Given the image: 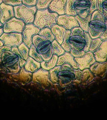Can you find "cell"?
<instances>
[{
    "label": "cell",
    "instance_id": "obj_1",
    "mask_svg": "<svg viewBox=\"0 0 107 120\" xmlns=\"http://www.w3.org/2000/svg\"><path fill=\"white\" fill-rule=\"evenodd\" d=\"M106 19L103 14L97 10L91 15L88 33L92 39L100 38L106 28Z\"/></svg>",
    "mask_w": 107,
    "mask_h": 120
},
{
    "label": "cell",
    "instance_id": "obj_2",
    "mask_svg": "<svg viewBox=\"0 0 107 120\" xmlns=\"http://www.w3.org/2000/svg\"><path fill=\"white\" fill-rule=\"evenodd\" d=\"M59 15L51 12L48 8L44 10H37L33 23L38 28L41 29L52 26L56 23V19Z\"/></svg>",
    "mask_w": 107,
    "mask_h": 120
},
{
    "label": "cell",
    "instance_id": "obj_3",
    "mask_svg": "<svg viewBox=\"0 0 107 120\" xmlns=\"http://www.w3.org/2000/svg\"><path fill=\"white\" fill-rule=\"evenodd\" d=\"M14 8L15 17L22 20L26 24L33 23L37 10L36 6L28 7L22 4Z\"/></svg>",
    "mask_w": 107,
    "mask_h": 120
},
{
    "label": "cell",
    "instance_id": "obj_4",
    "mask_svg": "<svg viewBox=\"0 0 107 120\" xmlns=\"http://www.w3.org/2000/svg\"><path fill=\"white\" fill-rule=\"evenodd\" d=\"M32 82L43 88H48L54 84L50 79L49 71L42 68L33 73Z\"/></svg>",
    "mask_w": 107,
    "mask_h": 120
},
{
    "label": "cell",
    "instance_id": "obj_5",
    "mask_svg": "<svg viewBox=\"0 0 107 120\" xmlns=\"http://www.w3.org/2000/svg\"><path fill=\"white\" fill-rule=\"evenodd\" d=\"M0 40L5 45L11 47H18L23 42L22 33H4Z\"/></svg>",
    "mask_w": 107,
    "mask_h": 120
},
{
    "label": "cell",
    "instance_id": "obj_6",
    "mask_svg": "<svg viewBox=\"0 0 107 120\" xmlns=\"http://www.w3.org/2000/svg\"><path fill=\"white\" fill-rule=\"evenodd\" d=\"M26 25L22 20L16 17L8 21L4 25V33H22Z\"/></svg>",
    "mask_w": 107,
    "mask_h": 120
},
{
    "label": "cell",
    "instance_id": "obj_7",
    "mask_svg": "<svg viewBox=\"0 0 107 120\" xmlns=\"http://www.w3.org/2000/svg\"><path fill=\"white\" fill-rule=\"evenodd\" d=\"M40 29L35 26L33 23L26 24L22 34L23 41L30 49L32 43V37L34 35L38 34Z\"/></svg>",
    "mask_w": 107,
    "mask_h": 120
},
{
    "label": "cell",
    "instance_id": "obj_8",
    "mask_svg": "<svg viewBox=\"0 0 107 120\" xmlns=\"http://www.w3.org/2000/svg\"><path fill=\"white\" fill-rule=\"evenodd\" d=\"M56 23L68 30H71L74 27H79L75 16L65 14L58 16L56 19Z\"/></svg>",
    "mask_w": 107,
    "mask_h": 120
},
{
    "label": "cell",
    "instance_id": "obj_9",
    "mask_svg": "<svg viewBox=\"0 0 107 120\" xmlns=\"http://www.w3.org/2000/svg\"><path fill=\"white\" fill-rule=\"evenodd\" d=\"M75 60L78 66L79 69L82 71L90 68L96 61L93 53L90 51L85 52L82 57L75 58Z\"/></svg>",
    "mask_w": 107,
    "mask_h": 120
},
{
    "label": "cell",
    "instance_id": "obj_10",
    "mask_svg": "<svg viewBox=\"0 0 107 120\" xmlns=\"http://www.w3.org/2000/svg\"><path fill=\"white\" fill-rule=\"evenodd\" d=\"M74 5L77 15L80 17L85 19L89 15L90 0H74Z\"/></svg>",
    "mask_w": 107,
    "mask_h": 120
},
{
    "label": "cell",
    "instance_id": "obj_11",
    "mask_svg": "<svg viewBox=\"0 0 107 120\" xmlns=\"http://www.w3.org/2000/svg\"><path fill=\"white\" fill-rule=\"evenodd\" d=\"M59 85L61 88L66 87L73 82L75 79V74L73 72L66 70L60 71L58 74Z\"/></svg>",
    "mask_w": 107,
    "mask_h": 120
},
{
    "label": "cell",
    "instance_id": "obj_12",
    "mask_svg": "<svg viewBox=\"0 0 107 120\" xmlns=\"http://www.w3.org/2000/svg\"><path fill=\"white\" fill-rule=\"evenodd\" d=\"M89 69L95 77L104 78L107 72V62L96 61L90 67Z\"/></svg>",
    "mask_w": 107,
    "mask_h": 120
},
{
    "label": "cell",
    "instance_id": "obj_13",
    "mask_svg": "<svg viewBox=\"0 0 107 120\" xmlns=\"http://www.w3.org/2000/svg\"><path fill=\"white\" fill-rule=\"evenodd\" d=\"M2 11L0 22L4 24L8 21L15 17L14 7L3 2L0 5Z\"/></svg>",
    "mask_w": 107,
    "mask_h": 120
},
{
    "label": "cell",
    "instance_id": "obj_14",
    "mask_svg": "<svg viewBox=\"0 0 107 120\" xmlns=\"http://www.w3.org/2000/svg\"><path fill=\"white\" fill-rule=\"evenodd\" d=\"M96 61L103 62L107 61V39L102 40L99 47L94 52Z\"/></svg>",
    "mask_w": 107,
    "mask_h": 120
},
{
    "label": "cell",
    "instance_id": "obj_15",
    "mask_svg": "<svg viewBox=\"0 0 107 120\" xmlns=\"http://www.w3.org/2000/svg\"><path fill=\"white\" fill-rule=\"evenodd\" d=\"M69 42L71 49L74 50L81 51L83 50L85 45L84 37L79 35L70 37Z\"/></svg>",
    "mask_w": 107,
    "mask_h": 120
},
{
    "label": "cell",
    "instance_id": "obj_16",
    "mask_svg": "<svg viewBox=\"0 0 107 120\" xmlns=\"http://www.w3.org/2000/svg\"><path fill=\"white\" fill-rule=\"evenodd\" d=\"M67 0H52L49 5L48 9L52 12L59 15L65 14V6Z\"/></svg>",
    "mask_w": 107,
    "mask_h": 120
},
{
    "label": "cell",
    "instance_id": "obj_17",
    "mask_svg": "<svg viewBox=\"0 0 107 120\" xmlns=\"http://www.w3.org/2000/svg\"><path fill=\"white\" fill-rule=\"evenodd\" d=\"M65 63L69 64L74 69L79 68L75 58L70 52H65L63 55L59 56L56 66H61Z\"/></svg>",
    "mask_w": 107,
    "mask_h": 120
},
{
    "label": "cell",
    "instance_id": "obj_18",
    "mask_svg": "<svg viewBox=\"0 0 107 120\" xmlns=\"http://www.w3.org/2000/svg\"><path fill=\"white\" fill-rule=\"evenodd\" d=\"M1 59L2 63L7 66L14 65L19 61L18 56L11 51H6L4 52Z\"/></svg>",
    "mask_w": 107,
    "mask_h": 120
},
{
    "label": "cell",
    "instance_id": "obj_19",
    "mask_svg": "<svg viewBox=\"0 0 107 120\" xmlns=\"http://www.w3.org/2000/svg\"><path fill=\"white\" fill-rule=\"evenodd\" d=\"M51 30L55 40L61 45L63 40L66 30L57 24L53 25L51 28Z\"/></svg>",
    "mask_w": 107,
    "mask_h": 120
},
{
    "label": "cell",
    "instance_id": "obj_20",
    "mask_svg": "<svg viewBox=\"0 0 107 120\" xmlns=\"http://www.w3.org/2000/svg\"><path fill=\"white\" fill-rule=\"evenodd\" d=\"M36 49L40 56L47 54L52 51L51 42L49 40H44L38 44Z\"/></svg>",
    "mask_w": 107,
    "mask_h": 120
},
{
    "label": "cell",
    "instance_id": "obj_21",
    "mask_svg": "<svg viewBox=\"0 0 107 120\" xmlns=\"http://www.w3.org/2000/svg\"><path fill=\"white\" fill-rule=\"evenodd\" d=\"M24 67L27 71L33 73L38 70L41 66L40 63L30 57L29 60L26 61Z\"/></svg>",
    "mask_w": 107,
    "mask_h": 120
},
{
    "label": "cell",
    "instance_id": "obj_22",
    "mask_svg": "<svg viewBox=\"0 0 107 120\" xmlns=\"http://www.w3.org/2000/svg\"><path fill=\"white\" fill-rule=\"evenodd\" d=\"M82 74L81 83L84 86L88 85L94 79L95 76L89 68L84 69L82 70Z\"/></svg>",
    "mask_w": 107,
    "mask_h": 120
},
{
    "label": "cell",
    "instance_id": "obj_23",
    "mask_svg": "<svg viewBox=\"0 0 107 120\" xmlns=\"http://www.w3.org/2000/svg\"><path fill=\"white\" fill-rule=\"evenodd\" d=\"M58 56L56 55H53L51 59L49 61H43L40 63L41 68L45 70H49L56 66Z\"/></svg>",
    "mask_w": 107,
    "mask_h": 120
},
{
    "label": "cell",
    "instance_id": "obj_24",
    "mask_svg": "<svg viewBox=\"0 0 107 120\" xmlns=\"http://www.w3.org/2000/svg\"><path fill=\"white\" fill-rule=\"evenodd\" d=\"M91 15H89L85 19L82 18L77 15L75 16L79 23V27L84 31L88 32V29L89 23L91 21Z\"/></svg>",
    "mask_w": 107,
    "mask_h": 120
},
{
    "label": "cell",
    "instance_id": "obj_25",
    "mask_svg": "<svg viewBox=\"0 0 107 120\" xmlns=\"http://www.w3.org/2000/svg\"><path fill=\"white\" fill-rule=\"evenodd\" d=\"M33 73L27 71L24 66L21 68L19 74V79L22 81L26 83H28L32 81Z\"/></svg>",
    "mask_w": 107,
    "mask_h": 120
},
{
    "label": "cell",
    "instance_id": "obj_26",
    "mask_svg": "<svg viewBox=\"0 0 107 120\" xmlns=\"http://www.w3.org/2000/svg\"><path fill=\"white\" fill-rule=\"evenodd\" d=\"M51 44L53 55H56L59 57L65 52L61 45L55 39L51 42Z\"/></svg>",
    "mask_w": 107,
    "mask_h": 120
},
{
    "label": "cell",
    "instance_id": "obj_27",
    "mask_svg": "<svg viewBox=\"0 0 107 120\" xmlns=\"http://www.w3.org/2000/svg\"><path fill=\"white\" fill-rule=\"evenodd\" d=\"M74 0H67L65 6V14L75 16L77 13L74 5Z\"/></svg>",
    "mask_w": 107,
    "mask_h": 120
},
{
    "label": "cell",
    "instance_id": "obj_28",
    "mask_svg": "<svg viewBox=\"0 0 107 120\" xmlns=\"http://www.w3.org/2000/svg\"><path fill=\"white\" fill-rule=\"evenodd\" d=\"M61 67V66H56L49 71L50 79L53 84L59 83V79L57 75Z\"/></svg>",
    "mask_w": 107,
    "mask_h": 120
},
{
    "label": "cell",
    "instance_id": "obj_29",
    "mask_svg": "<svg viewBox=\"0 0 107 120\" xmlns=\"http://www.w3.org/2000/svg\"><path fill=\"white\" fill-rule=\"evenodd\" d=\"M38 34L51 42L55 39L51 29L48 27L41 29Z\"/></svg>",
    "mask_w": 107,
    "mask_h": 120
},
{
    "label": "cell",
    "instance_id": "obj_30",
    "mask_svg": "<svg viewBox=\"0 0 107 120\" xmlns=\"http://www.w3.org/2000/svg\"><path fill=\"white\" fill-rule=\"evenodd\" d=\"M71 31L66 30L62 43L61 46L64 50L67 52H70L71 49L69 42Z\"/></svg>",
    "mask_w": 107,
    "mask_h": 120
},
{
    "label": "cell",
    "instance_id": "obj_31",
    "mask_svg": "<svg viewBox=\"0 0 107 120\" xmlns=\"http://www.w3.org/2000/svg\"><path fill=\"white\" fill-rule=\"evenodd\" d=\"M29 55L30 57L39 63H41L43 61L41 56L37 51L36 48L33 44L29 49Z\"/></svg>",
    "mask_w": 107,
    "mask_h": 120
},
{
    "label": "cell",
    "instance_id": "obj_32",
    "mask_svg": "<svg viewBox=\"0 0 107 120\" xmlns=\"http://www.w3.org/2000/svg\"><path fill=\"white\" fill-rule=\"evenodd\" d=\"M23 59L26 61H28L29 59V48L23 42L18 47Z\"/></svg>",
    "mask_w": 107,
    "mask_h": 120
},
{
    "label": "cell",
    "instance_id": "obj_33",
    "mask_svg": "<svg viewBox=\"0 0 107 120\" xmlns=\"http://www.w3.org/2000/svg\"><path fill=\"white\" fill-rule=\"evenodd\" d=\"M52 0H37L36 6L37 10H44L48 8Z\"/></svg>",
    "mask_w": 107,
    "mask_h": 120
},
{
    "label": "cell",
    "instance_id": "obj_34",
    "mask_svg": "<svg viewBox=\"0 0 107 120\" xmlns=\"http://www.w3.org/2000/svg\"><path fill=\"white\" fill-rule=\"evenodd\" d=\"M102 41L100 38L92 39L89 51L94 53L100 46Z\"/></svg>",
    "mask_w": 107,
    "mask_h": 120
},
{
    "label": "cell",
    "instance_id": "obj_35",
    "mask_svg": "<svg viewBox=\"0 0 107 120\" xmlns=\"http://www.w3.org/2000/svg\"><path fill=\"white\" fill-rule=\"evenodd\" d=\"M11 51L16 54L18 56L19 58V62L20 66L21 68L23 67L24 66V64L26 63V61L24 60L22 55H21L19 51V50L18 49L17 47H12L11 48Z\"/></svg>",
    "mask_w": 107,
    "mask_h": 120
},
{
    "label": "cell",
    "instance_id": "obj_36",
    "mask_svg": "<svg viewBox=\"0 0 107 120\" xmlns=\"http://www.w3.org/2000/svg\"><path fill=\"white\" fill-rule=\"evenodd\" d=\"M74 73L75 77L73 82L78 84L81 83L82 77V71L79 68L74 69Z\"/></svg>",
    "mask_w": 107,
    "mask_h": 120
},
{
    "label": "cell",
    "instance_id": "obj_37",
    "mask_svg": "<svg viewBox=\"0 0 107 120\" xmlns=\"http://www.w3.org/2000/svg\"><path fill=\"white\" fill-rule=\"evenodd\" d=\"M84 39L85 41V45L83 51L85 52L89 51L91 46L92 38L87 32L84 31Z\"/></svg>",
    "mask_w": 107,
    "mask_h": 120
},
{
    "label": "cell",
    "instance_id": "obj_38",
    "mask_svg": "<svg viewBox=\"0 0 107 120\" xmlns=\"http://www.w3.org/2000/svg\"><path fill=\"white\" fill-rule=\"evenodd\" d=\"M47 40L43 37L38 34L34 35L32 37V43L36 48L38 44L44 40Z\"/></svg>",
    "mask_w": 107,
    "mask_h": 120
},
{
    "label": "cell",
    "instance_id": "obj_39",
    "mask_svg": "<svg viewBox=\"0 0 107 120\" xmlns=\"http://www.w3.org/2000/svg\"><path fill=\"white\" fill-rule=\"evenodd\" d=\"M70 31V36L74 35H79L84 37V31L80 27H74Z\"/></svg>",
    "mask_w": 107,
    "mask_h": 120
},
{
    "label": "cell",
    "instance_id": "obj_40",
    "mask_svg": "<svg viewBox=\"0 0 107 120\" xmlns=\"http://www.w3.org/2000/svg\"><path fill=\"white\" fill-rule=\"evenodd\" d=\"M3 1L6 4L13 7L21 5L23 4L22 0H3Z\"/></svg>",
    "mask_w": 107,
    "mask_h": 120
},
{
    "label": "cell",
    "instance_id": "obj_41",
    "mask_svg": "<svg viewBox=\"0 0 107 120\" xmlns=\"http://www.w3.org/2000/svg\"><path fill=\"white\" fill-rule=\"evenodd\" d=\"M91 6L89 9V15H92L95 11L97 10V0H90Z\"/></svg>",
    "mask_w": 107,
    "mask_h": 120
},
{
    "label": "cell",
    "instance_id": "obj_42",
    "mask_svg": "<svg viewBox=\"0 0 107 120\" xmlns=\"http://www.w3.org/2000/svg\"><path fill=\"white\" fill-rule=\"evenodd\" d=\"M70 52L74 58H77V57H80L83 56L85 54V52L83 50L81 51H77L71 49Z\"/></svg>",
    "mask_w": 107,
    "mask_h": 120
},
{
    "label": "cell",
    "instance_id": "obj_43",
    "mask_svg": "<svg viewBox=\"0 0 107 120\" xmlns=\"http://www.w3.org/2000/svg\"><path fill=\"white\" fill-rule=\"evenodd\" d=\"M74 68L70 64L65 63L61 65L60 71L66 70V71H69L74 73Z\"/></svg>",
    "mask_w": 107,
    "mask_h": 120
},
{
    "label": "cell",
    "instance_id": "obj_44",
    "mask_svg": "<svg viewBox=\"0 0 107 120\" xmlns=\"http://www.w3.org/2000/svg\"><path fill=\"white\" fill-rule=\"evenodd\" d=\"M37 0H22L23 4L28 7L36 6Z\"/></svg>",
    "mask_w": 107,
    "mask_h": 120
},
{
    "label": "cell",
    "instance_id": "obj_45",
    "mask_svg": "<svg viewBox=\"0 0 107 120\" xmlns=\"http://www.w3.org/2000/svg\"><path fill=\"white\" fill-rule=\"evenodd\" d=\"M103 15L107 20V0H102Z\"/></svg>",
    "mask_w": 107,
    "mask_h": 120
},
{
    "label": "cell",
    "instance_id": "obj_46",
    "mask_svg": "<svg viewBox=\"0 0 107 120\" xmlns=\"http://www.w3.org/2000/svg\"><path fill=\"white\" fill-rule=\"evenodd\" d=\"M97 10L99 13L103 14L102 0H97Z\"/></svg>",
    "mask_w": 107,
    "mask_h": 120
},
{
    "label": "cell",
    "instance_id": "obj_47",
    "mask_svg": "<svg viewBox=\"0 0 107 120\" xmlns=\"http://www.w3.org/2000/svg\"><path fill=\"white\" fill-rule=\"evenodd\" d=\"M11 47L8 46L4 45L0 48V59L1 58L2 54L6 51H10Z\"/></svg>",
    "mask_w": 107,
    "mask_h": 120
},
{
    "label": "cell",
    "instance_id": "obj_48",
    "mask_svg": "<svg viewBox=\"0 0 107 120\" xmlns=\"http://www.w3.org/2000/svg\"><path fill=\"white\" fill-rule=\"evenodd\" d=\"M106 28L103 34L101 35L100 38L102 40L107 39V20L106 21Z\"/></svg>",
    "mask_w": 107,
    "mask_h": 120
},
{
    "label": "cell",
    "instance_id": "obj_49",
    "mask_svg": "<svg viewBox=\"0 0 107 120\" xmlns=\"http://www.w3.org/2000/svg\"><path fill=\"white\" fill-rule=\"evenodd\" d=\"M4 25V24L0 22V37L4 33L3 30Z\"/></svg>",
    "mask_w": 107,
    "mask_h": 120
},
{
    "label": "cell",
    "instance_id": "obj_50",
    "mask_svg": "<svg viewBox=\"0 0 107 120\" xmlns=\"http://www.w3.org/2000/svg\"><path fill=\"white\" fill-rule=\"evenodd\" d=\"M2 16V11L1 8L0 7V21L1 18Z\"/></svg>",
    "mask_w": 107,
    "mask_h": 120
},
{
    "label": "cell",
    "instance_id": "obj_51",
    "mask_svg": "<svg viewBox=\"0 0 107 120\" xmlns=\"http://www.w3.org/2000/svg\"><path fill=\"white\" fill-rule=\"evenodd\" d=\"M4 45L3 43V42H2V41L0 40V48L2 46Z\"/></svg>",
    "mask_w": 107,
    "mask_h": 120
},
{
    "label": "cell",
    "instance_id": "obj_52",
    "mask_svg": "<svg viewBox=\"0 0 107 120\" xmlns=\"http://www.w3.org/2000/svg\"><path fill=\"white\" fill-rule=\"evenodd\" d=\"M3 2V0H0V5Z\"/></svg>",
    "mask_w": 107,
    "mask_h": 120
},
{
    "label": "cell",
    "instance_id": "obj_53",
    "mask_svg": "<svg viewBox=\"0 0 107 120\" xmlns=\"http://www.w3.org/2000/svg\"></svg>",
    "mask_w": 107,
    "mask_h": 120
}]
</instances>
